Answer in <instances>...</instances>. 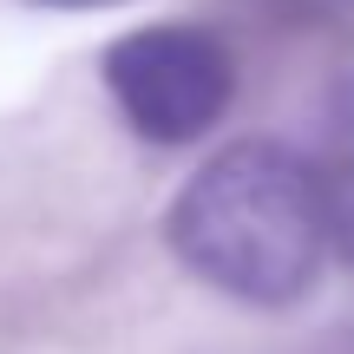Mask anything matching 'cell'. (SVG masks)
Instances as JSON below:
<instances>
[{
	"label": "cell",
	"instance_id": "1",
	"mask_svg": "<svg viewBox=\"0 0 354 354\" xmlns=\"http://www.w3.org/2000/svg\"><path fill=\"white\" fill-rule=\"evenodd\" d=\"M165 236L197 282L256 308H282L308 295L328 256L322 177L289 145L243 138L190 171L165 216Z\"/></svg>",
	"mask_w": 354,
	"mask_h": 354
},
{
	"label": "cell",
	"instance_id": "4",
	"mask_svg": "<svg viewBox=\"0 0 354 354\" xmlns=\"http://www.w3.org/2000/svg\"><path fill=\"white\" fill-rule=\"evenodd\" d=\"M335 131H342V151L354 158V73L342 79V92H335Z\"/></svg>",
	"mask_w": 354,
	"mask_h": 354
},
{
	"label": "cell",
	"instance_id": "2",
	"mask_svg": "<svg viewBox=\"0 0 354 354\" xmlns=\"http://www.w3.org/2000/svg\"><path fill=\"white\" fill-rule=\"evenodd\" d=\"M105 92L151 145H190L230 112L236 59L203 26H138L105 46Z\"/></svg>",
	"mask_w": 354,
	"mask_h": 354
},
{
	"label": "cell",
	"instance_id": "5",
	"mask_svg": "<svg viewBox=\"0 0 354 354\" xmlns=\"http://www.w3.org/2000/svg\"><path fill=\"white\" fill-rule=\"evenodd\" d=\"M26 7H59V13H86V7H125V0H26Z\"/></svg>",
	"mask_w": 354,
	"mask_h": 354
},
{
	"label": "cell",
	"instance_id": "3",
	"mask_svg": "<svg viewBox=\"0 0 354 354\" xmlns=\"http://www.w3.org/2000/svg\"><path fill=\"white\" fill-rule=\"evenodd\" d=\"M322 203H328V250L354 269V158L322 177Z\"/></svg>",
	"mask_w": 354,
	"mask_h": 354
}]
</instances>
